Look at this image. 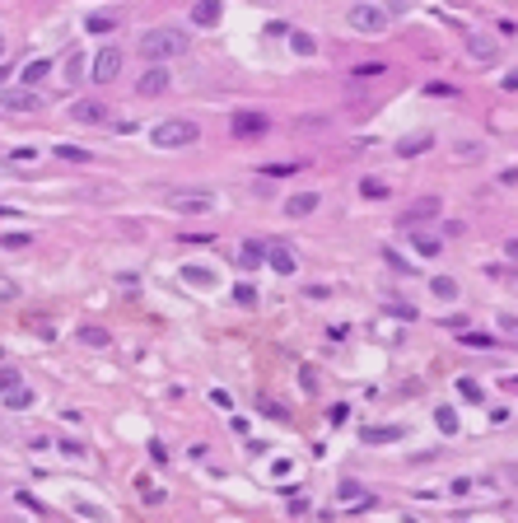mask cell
<instances>
[{"instance_id": "4", "label": "cell", "mask_w": 518, "mask_h": 523, "mask_svg": "<svg viewBox=\"0 0 518 523\" xmlns=\"http://www.w3.org/2000/svg\"><path fill=\"white\" fill-rule=\"evenodd\" d=\"M169 206H173L178 215H210L215 206H220V197H215L210 187H187V192H173Z\"/></svg>"}, {"instance_id": "24", "label": "cell", "mask_w": 518, "mask_h": 523, "mask_svg": "<svg viewBox=\"0 0 518 523\" xmlns=\"http://www.w3.org/2000/svg\"><path fill=\"white\" fill-rule=\"evenodd\" d=\"M360 192H364L369 201H383V197H388V182H383V178H364V182H360Z\"/></svg>"}, {"instance_id": "42", "label": "cell", "mask_w": 518, "mask_h": 523, "mask_svg": "<svg viewBox=\"0 0 518 523\" xmlns=\"http://www.w3.org/2000/svg\"><path fill=\"white\" fill-rule=\"evenodd\" d=\"M500 327H505V332H518V318L514 313H500Z\"/></svg>"}, {"instance_id": "7", "label": "cell", "mask_w": 518, "mask_h": 523, "mask_svg": "<svg viewBox=\"0 0 518 523\" xmlns=\"http://www.w3.org/2000/svg\"><path fill=\"white\" fill-rule=\"evenodd\" d=\"M70 514L84 519V523H113V510H108V505H94V500H84V495H70Z\"/></svg>"}, {"instance_id": "8", "label": "cell", "mask_w": 518, "mask_h": 523, "mask_svg": "<svg viewBox=\"0 0 518 523\" xmlns=\"http://www.w3.org/2000/svg\"><path fill=\"white\" fill-rule=\"evenodd\" d=\"M70 117L84 122V126H98V122H108V108H103L98 99H75L70 103Z\"/></svg>"}, {"instance_id": "1", "label": "cell", "mask_w": 518, "mask_h": 523, "mask_svg": "<svg viewBox=\"0 0 518 523\" xmlns=\"http://www.w3.org/2000/svg\"><path fill=\"white\" fill-rule=\"evenodd\" d=\"M182 52H187V33L182 28H145L140 33V56L150 66L169 61V56H182Z\"/></svg>"}, {"instance_id": "22", "label": "cell", "mask_w": 518, "mask_h": 523, "mask_svg": "<svg viewBox=\"0 0 518 523\" xmlns=\"http://www.w3.org/2000/svg\"><path fill=\"white\" fill-rule=\"evenodd\" d=\"M429 290H434L439 299H458V280H449V276H434V280H429Z\"/></svg>"}, {"instance_id": "32", "label": "cell", "mask_w": 518, "mask_h": 523, "mask_svg": "<svg viewBox=\"0 0 518 523\" xmlns=\"http://www.w3.org/2000/svg\"><path fill=\"white\" fill-rule=\"evenodd\" d=\"M57 155H61V159H75V164H84V159H89V150H75V145H57Z\"/></svg>"}, {"instance_id": "41", "label": "cell", "mask_w": 518, "mask_h": 523, "mask_svg": "<svg viewBox=\"0 0 518 523\" xmlns=\"http://www.w3.org/2000/svg\"><path fill=\"white\" fill-rule=\"evenodd\" d=\"M467 490H472V481H467V477H458V481L449 486V495H467Z\"/></svg>"}, {"instance_id": "31", "label": "cell", "mask_w": 518, "mask_h": 523, "mask_svg": "<svg viewBox=\"0 0 518 523\" xmlns=\"http://www.w3.org/2000/svg\"><path fill=\"white\" fill-rule=\"evenodd\" d=\"M462 346H476V351H481V346H495V336H485V332H462Z\"/></svg>"}, {"instance_id": "20", "label": "cell", "mask_w": 518, "mask_h": 523, "mask_svg": "<svg viewBox=\"0 0 518 523\" xmlns=\"http://www.w3.org/2000/svg\"><path fill=\"white\" fill-rule=\"evenodd\" d=\"M425 150H429V136H406V141L397 145V155H406V159H411V155H425Z\"/></svg>"}, {"instance_id": "23", "label": "cell", "mask_w": 518, "mask_h": 523, "mask_svg": "<svg viewBox=\"0 0 518 523\" xmlns=\"http://www.w3.org/2000/svg\"><path fill=\"white\" fill-rule=\"evenodd\" d=\"M10 388H23V374L14 365H0V392H10Z\"/></svg>"}, {"instance_id": "2", "label": "cell", "mask_w": 518, "mask_h": 523, "mask_svg": "<svg viewBox=\"0 0 518 523\" xmlns=\"http://www.w3.org/2000/svg\"><path fill=\"white\" fill-rule=\"evenodd\" d=\"M201 141V126L187 122V117H169V122H159L154 131H150V145L154 150H187V145Z\"/></svg>"}, {"instance_id": "29", "label": "cell", "mask_w": 518, "mask_h": 523, "mask_svg": "<svg viewBox=\"0 0 518 523\" xmlns=\"http://www.w3.org/2000/svg\"><path fill=\"white\" fill-rule=\"evenodd\" d=\"M140 500H145V505H159V500H164V490H159L150 477H140Z\"/></svg>"}, {"instance_id": "28", "label": "cell", "mask_w": 518, "mask_h": 523, "mask_svg": "<svg viewBox=\"0 0 518 523\" xmlns=\"http://www.w3.org/2000/svg\"><path fill=\"white\" fill-rule=\"evenodd\" d=\"M79 341H84V346H108V332H103V327H79Z\"/></svg>"}, {"instance_id": "18", "label": "cell", "mask_w": 518, "mask_h": 523, "mask_svg": "<svg viewBox=\"0 0 518 523\" xmlns=\"http://www.w3.org/2000/svg\"><path fill=\"white\" fill-rule=\"evenodd\" d=\"M0 402L10 412H23V407H33V388H10V392H0Z\"/></svg>"}, {"instance_id": "38", "label": "cell", "mask_w": 518, "mask_h": 523, "mask_svg": "<svg viewBox=\"0 0 518 523\" xmlns=\"http://www.w3.org/2000/svg\"><path fill=\"white\" fill-rule=\"evenodd\" d=\"M383 75V66H355V79H378Z\"/></svg>"}, {"instance_id": "17", "label": "cell", "mask_w": 518, "mask_h": 523, "mask_svg": "<svg viewBox=\"0 0 518 523\" xmlns=\"http://www.w3.org/2000/svg\"><path fill=\"white\" fill-rule=\"evenodd\" d=\"M192 19L201 23V28H210V23H220V0H196Z\"/></svg>"}, {"instance_id": "37", "label": "cell", "mask_w": 518, "mask_h": 523, "mask_svg": "<svg viewBox=\"0 0 518 523\" xmlns=\"http://www.w3.org/2000/svg\"><path fill=\"white\" fill-rule=\"evenodd\" d=\"M476 155H481V145H476V141H462L458 145V159H476Z\"/></svg>"}, {"instance_id": "46", "label": "cell", "mask_w": 518, "mask_h": 523, "mask_svg": "<svg viewBox=\"0 0 518 523\" xmlns=\"http://www.w3.org/2000/svg\"><path fill=\"white\" fill-rule=\"evenodd\" d=\"M0 61H5V33H0Z\"/></svg>"}, {"instance_id": "40", "label": "cell", "mask_w": 518, "mask_h": 523, "mask_svg": "<svg viewBox=\"0 0 518 523\" xmlns=\"http://www.w3.org/2000/svg\"><path fill=\"white\" fill-rule=\"evenodd\" d=\"M458 388H462V397H472V402H481V388H476V383H472V379H462V383H458Z\"/></svg>"}, {"instance_id": "43", "label": "cell", "mask_w": 518, "mask_h": 523, "mask_svg": "<svg viewBox=\"0 0 518 523\" xmlns=\"http://www.w3.org/2000/svg\"><path fill=\"white\" fill-rule=\"evenodd\" d=\"M505 89H518V70H509V75H505Z\"/></svg>"}, {"instance_id": "6", "label": "cell", "mask_w": 518, "mask_h": 523, "mask_svg": "<svg viewBox=\"0 0 518 523\" xmlns=\"http://www.w3.org/2000/svg\"><path fill=\"white\" fill-rule=\"evenodd\" d=\"M439 211H444V201H439V197H416V201H411V206L402 211V224H406V229H411V224H425V220H434Z\"/></svg>"}, {"instance_id": "5", "label": "cell", "mask_w": 518, "mask_h": 523, "mask_svg": "<svg viewBox=\"0 0 518 523\" xmlns=\"http://www.w3.org/2000/svg\"><path fill=\"white\" fill-rule=\"evenodd\" d=\"M117 70H122V52H117V47H103V52L94 56V66H89V79L94 84H113Z\"/></svg>"}, {"instance_id": "27", "label": "cell", "mask_w": 518, "mask_h": 523, "mask_svg": "<svg viewBox=\"0 0 518 523\" xmlns=\"http://www.w3.org/2000/svg\"><path fill=\"white\" fill-rule=\"evenodd\" d=\"M364 439H369V444H388V439H402V430H397V425H383V430H364Z\"/></svg>"}, {"instance_id": "36", "label": "cell", "mask_w": 518, "mask_h": 523, "mask_svg": "<svg viewBox=\"0 0 518 523\" xmlns=\"http://www.w3.org/2000/svg\"><path fill=\"white\" fill-rule=\"evenodd\" d=\"M10 159H14V164H28V159H38V150H33V145H19V150H10Z\"/></svg>"}, {"instance_id": "45", "label": "cell", "mask_w": 518, "mask_h": 523, "mask_svg": "<svg viewBox=\"0 0 518 523\" xmlns=\"http://www.w3.org/2000/svg\"><path fill=\"white\" fill-rule=\"evenodd\" d=\"M10 215H19V211H14V206H0V220H10Z\"/></svg>"}, {"instance_id": "3", "label": "cell", "mask_w": 518, "mask_h": 523, "mask_svg": "<svg viewBox=\"0 0 518 523\" xmlns=\"http://www.w3.org/2000/svg\"><path fill=\"white\" fill-rule=\"evenodd\" d=\"M350 28L355 33H364V38H378V33H388V23H393V14L383 10V5H369V0H360V5H350Z\"/></svg>"}, {"instance_id": "19", "label": "cell", "mask_w": 518, "mask_h": 523, "mask_svg": "<svg viewBox=\"0 0 518 523\" xmlns=\"http://www.w3.org/2000/svg\"><path fill=\"white\" fill-rule=\"evenodd\" d=\"M84 70H89V61H84V52H70V56H66V79H70V84H79V79H89V75H84Z\"/></svg>"}, {"instance_id": "39", "label": "cell", "mask_w": 518, "mask_h": 523, "mask_svg": "<svg viewBox=\"0 0 518 523\" xmlns=\"http://www.w3.org/2000/svg\"><path fill=\"white\" fill-rule=\"evenodd\" d=\"M14 294H19V285H14V280H0V304H10Z\"/></svg>"}, {"instance_id": "35", "label": "cell", "mask_w": 518, "mask_h": 523, "mask_svg": "<svg viewBox=\"0 0 518 523\" xmlns=\"http://www.w3.org/2000/svg\"><path fill=\"white\" fill-rule=\"evenodd\" d=\"M61 453H66V458H84V444H79V439H61Z\"/></svg>"}, {"instance_id": "13", "label": "cell", "mask_w": 518, "mask_h": 523, "mask_svg": "<svg viewBox=\"0 0 518 523\" xmlns=\"http://www.w3.org/2000/svg\"><path fill=\"white\" fill-rule=\"evenodd\" d=\"M467 52H472V61H495V56H500V47H495V38L472 33V38H467Z\"/></svg>"}, {"instance_id": "25", "label": "cell", "mask_w": 518, "mask_h": 523, "mask_svg": "<svg viewBox=\"0 0 518 523\" xmlns=\"http://www.w3.org/2000/svg\"><path fill=\"white\" fill-rule=\"evenodd\" d=\"M290 47H294V52H299V56H313V52H317L313 33H290Z\"/></svg>"}, {"instance_id": "21", "label": "cell", "mask_w": 518, "mask_h": 523, "mask_svg": "<svg viewBox=\"0 0 518 523\" xmlns=\"http://www.w3.org/2000/svg\"><path fill=\"white\" fill-rule=\"evenodd\" d=\"M113 28H117V14H108V10L89 14V33H113Z\"/></svg>"}, {"instance_id": "48", "label": "cell", "mask_w": 518, "mask_h": 523, "mask_svg": "<svg viewBox=\"0 0 518 523\" xmlns=\"http://www.w3.org/2000/svg\"><path fill=\"white\" fill-rule=\"evenodd\" d=\"M514 280H518V276H514Z\"/></svg>"}, {"instance_id": "15", "label": "cell", "mask_w": 518, "mask_h": 523, "mask_svg": "<svg viewBox=\"0 0 518 523\" xmlns=\"http://www.w3.org/2000/svg\"><path fill=\"white\" fill-rule=\"evenodd\" d=\"M52 75V61H47V56H38V61H28V66H23V84H28V89H38V84H43V79Z\"/></svg>"}, {"instance_id": "33", "label": "cell", "mask_w": 518, "mask_h": 523, "mask_svg": "<svg viewBox=\"0 0 518 523\" xmlns=\"http://www.w3.org/2000/svg\"><path fill=\"white\" fill-rule=\"evenodd\" d=\"M416 248H420V253H425V257H434V253H439V238H429V234H416Z\"/></svg>"}, {"instance_id": "10", "label": "cell", "mask_w": 518, "mask_h": 523, "mask_svg": "<svg viewBox=\"0 0 518 523\" xmlns=\"http://www.w3.org/2000/svg\"><path fill=\"white\" fill-rule=\"evenodd\" d=\"M266 257H271V267L281 271V276H294V271H299V257H294V248H285V243H266Z\"/></svg>"}, {"instance_id": "47", "label": "cell", "mask_w": 518, "mask_h": 523, "mask_svg": "<svg viewBox=\"0 0 518 523\" xmlns=\"http://www.w3.org/2000/svg\"><path fill=\"white\" fill-rule=\"evenodd\" d=\"M0 79H5V70H0Z\"/></svg>"}, {"instance_id": "11", "label": "cell", "mask_w": 518, "mask_h": 523, "mask_svg": "<svg viewBox=\"0 0 518 523\" xmlns=\"http://www.w3.org/2000/svg\"><path fill=\"white\" fill-rule=\"evenodd\" d=\"M266 131V112H234V136H261Z\"/></svg>"}, {"instance_id": "14", "label": "cell", "mask_w": 518, "mask_h": 523, "mask_svg": "<svg viewBox=\"0 0 518 523\" xmlns=\"http://www.w3.org/2000/svg\"><path fill=\"white\" fill-rule=\"evenodd\" d=\"M369 500H373V495L360 486V481H341V486H337V505H369Z\"/></svg>"}, {"instance_id": "44", "label": "cell", "mask_w": 518, "mask_h": 523, "mask_svg": "<svg viewBox=\"0 0 518 523\" xmlns=\"http://www.w3.org/2000/svg\"><path fill=\"white\" fill-rule=\"evenodd\" d=\"M505 253H509V257H514V262H518V238H509V243H505Z\"/></svg>"}, {"instance_id": "34", "label": "cell", "mask_w": 518, "mask_h": 523, "mask_svg": "<svg viewBox=\"0 0 518 523\" xmlns=\"http://www.w3.org/2000/svg\"><path fill=\"white\" fill-rule=\"evenodd\" d=\"M434 421H439V430H444V434H453V430H458V416H453V412H449V407H444V412H439V416H434Z\"/></svg>"}, {"instance_id": "30", "label": "cell", "mask_w": 518, "mask_h": 523, "mask_svg": "<svg viewBox=\"0 0 518 523\" xmlns=\"http://www.w3.org/2000/svg\"><path fill=\"white\" fill-rule=\"evenodd\" d=\"M182 280H192V285H215V276H210V271H201V267H187V271H182Z\"/></svg>"}, {"instance_id": "12", "label": "cell", "mask_w": 518, "mask_h": 523, "mask_svg": "<svg viewBox=\"0 0 518 523\" xmlns=\"http://www.w3.org/2000/svg\"><path fill=\"white\" fill-rule=\"evenodd\" d=\"M317 201H322L317 192H294V197L285 201V215H290V220H299V215H313V211H317Z\"/></svg>"}, {"instance_id": "26", "label": "cell", "mask_w": 518, "mask_h": 523, "mask_svg": "<svg viewBox=\"0 0 518 523\" xmlns=\"http://www.w3.org/2000/svg\"><path fill=\"white\" fill-rule=\"evenodd\" d=\"M0 103H5V108H33V103H38V94H33V89H23V94H5Z\"/></svg>"}, {"instance_id": "9", "label": "cell", "mask_w": 518, "mask_h": 523, "mask_svg": "<svg viewBox=\"0 0 518 523\" xmlns=\"http://www.w3.org/2000/svg\"><path fill=\"white\" fill-rule=\"evenodd\" d=\"M164 89H169V70H164V66H145V75H140L135 94H145V99H159Z\"/></svg>"}, {"instance_id": "16", "label": "cell", "mask_w": 518, "mask_h": 523, "mask_svg": "<svg viewBox=\"0 0 518 523\" xmlns=\"http://www.w3.org/2000/svg\"><path fill=\"white\" fill-rule=\"evenodd\" d=\"M261 257H266V248H261L257 238H248V243H243V253H238V267H243V271H257Z\"/></svg>"}]
</instances>
